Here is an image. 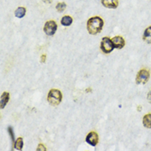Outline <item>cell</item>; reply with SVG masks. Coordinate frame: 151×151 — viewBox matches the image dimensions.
<instances>
[{
    "mask_svg": "<svg viewBox=\"0 0 151 151\" xmlns=\"http://www.w3.org/2000/svg\"><path fill=\"white\" fill-rule=\"evenodd\" d=\"M102 5L107 8L115 9L118 7L119 0H101Z\"/></svg>",
    "mask_w": 151,
    "mask_h": 151,
    "instance_id": "cell-8",
    "label": "cell"
},
{
    "mask_svg": "<svg viewBox=\"0 0 151 151\" xmlns=\"http://www.w3.org/2000/svg\"><path fill=\"white\" fill-rule=\"evenodd\" d=\"M9 99H10V94L7 93V92H4L1 95V101H0V107L1 109H4V107L6 106V105L8 104V102H9Z\"/></svg>",
    "mask_w": 151,
    "mask_h": 151,
    "instance_id": "cell-9",
    "label": "cell"
},
{
    "mask_svg": "<svg viewBox=\"0 0 151 151\" xmlns=\"http://www.w3.org/2000/svg\"><path fill=\"white\" fill-rule=\"evenodd\" d=\"M42 1H43L44 3H45V4H51L53 0H42Z\"/></svg>",
    "mask_w": 151,
    "mask_h": 151,
    "instance_id": "cell-20",
    "label": "cell"
},
{
    "mask_svg": "<svg viewBox=\"0 0 151 151\" xmlns=\"http://www.w3.org/2000/svg\"><path fill=\"white\" fill-rule=\"evenodd\" d=\"M13 148L17 149V150H22L23 148V139L22 137H19L16 139L15 143L13 145Z\"/></svg>",
    "mask_w": 151,
    "mask_h": 151,
    "instance_id": "cell-14",
    "label": "cell"
},
{
    "mask_svg": "<svg viewBox=\"0 0 151 151\" xmlns=\"http://www.w3.org/2000/svg\"><path fill=\"white\" fill-rule=\"evenodd\" d=\"M66 8V4L62 2V3H58V4L56 5V9L59 12H63Z\"/></svg>",
    "mask_w": 151,
    "mask_h": 151,
    "instance_id": "cell-15",
    "label": "cell"
},
{
    "mask_svg": "<svg viewBox=\"0 0 151 151\" xmlns=\"http://www.w3.org/2000/svg\"><path fill=\"white\" fill-rule=\"evenodd\" d=\"M8 131L9 133V135L11 137V139H12V145H14L15 143V139H14V131H13V129H12V127H9L8 128ZM13 148V147H12Z\"/></svg>",
    "mask_w": 151,
    "mask_h": 151,
    "instance_id": "cell-16",
    "label": "cell"
},
{
    "mask_svg": "<svg viewBox=\"0 0 151 151\" xmlns=\"http://www.w3.org/2000/svg\"><path fill=\"white\" fill-rule=\"evenodd\" d=\"M25 14H26V8L23 7H19L15 11V16L17 18H22L25 16Z\"/></svg>",
    "mask_w": 151,
    "mask_h": 151,
    "instance_id": "cell-13",
    "label": "cell"
},
{
    "mask_svg": "<svg viewBox=\"0 0 151 151\" xmlns=\"http://www.w3.org/2000/svg\"><path fill=\"white\" fill-rule=\"evenodd\" d=\"M44 32L47 35V36H53L55 35V33L57 31V24L56 22L53 20L47 21L45 23V26H44Z\"/></svg>",
    "mask_w": 151,
    "mask_h": 151,
    "instance_id": "cell-5",
    "label": "cell"
},
{
    "mask_svg": "<svg viewBox=\"0 0 151 151\" xmlns=\"http://www.w3.org/2000/svg\"><path fill=\"white\" fill-rule=\"evenodd\" d=\"M45 60H46V55H42L41 56V63H45Z\"/></svg>",
    "mask_w": 151,
    "mask_h": 151,
    "instance_id": "cell-18",
    "label": "cell"
},
{
    "mask_svg": "<svg viewBox=\"0 0 151 151\" xmlns=\"http://www.w3.org/2000/svg\"><path fill=\"white\" fill-rule=\"evenodd\" d=\"M144 127L148 129H151V113L146 114L143 117Z\"/></svg>",
    "mask_w": 151,
    "mask_h": 151,
    "instance_id": "cell-11",
    "label": "cell"
},
{
    "mask_svg": "<svg viewBox=\"0 0 151 151\" xmlns=\"http://www.w3.org/2000/svg\"><path fill=\"white\" fill-rule=\"evenodd\" d=\"M104 25V22L100 17L95 16L89 18L87 22V29L91 35H97L101 32Z\"/></svg>",
    "mask_w": 151,
    "mask_h": 151,
    "instance_id": "cell-1",
    "label": "cell"
},
{
    "mask_svg": "<svg viewBox=\"0 0 151 151\" xmlns=\"http://www.w3.org/2000/svg\"><path fill=\"white\" fill-rule=\"evenodd\" d=\"M112 43H113V45L116 49H122L123 47L126 45V42H125V40L121 36H116V37H114L112 39Z\"/></svg>",
    "mask_w": 151,
    "mask_h": 151,
    "instance_id": "cell-7",
    "label": "cell"
},
{
    "mask_svg": "<svg viewBox=\"0 0 151 151\" xmlns=\"http://www.w3.org/2000/svg\"><path fill=\"white\" fill-rule=\"evenodd\" d=\"M150 76V74L149 70H145V69L139 70L136 75L135 82L137 84H145L149 81Z\"/></svg>",
    "mask_w": 151,
    "mask_h": 151,
    "instance_id": "cell-4",
    "label": "cell"
},
{
    "mask_svg": "<svg viewBox=\"0 0 151 151\" xmlns=\"http://www.w3.org/2000/svg\"><path fill=\"white\" fill-rule=\"evenodd\" d=\"M143 40L148 44H151V26L145 30L143 35Z\"/></svg>",
    "mask_w": 151,
    "mask_h": 151,
    "instance_id": "cell-10",
    "label": "cell"
},
{
    "mask_svg": "<svg viewBox=\"0 0 151 151\" xmlns=\"http://www.w3.org/2000/svg\"><path fill=\"white\" fill-rule=\"evenodd\" d=\"M37 151H45L46 150V148L45 147V145H42V144H40L39 145H38V147L37 149Z\"/></svg>",
    "mask_w": 151,
    "mask_h": 151,
    "instance_id": "cell-17",
    "label": "cell"
},
{
    "mask_svg": "<svg viewBox=\"0 0 151 151\" xmlns=\"http://www.w3.org/2000/svg\"><path fill=\"white\" fill-rule=\"evenodd\" d=\"M101 50H102V52L105 54L111 53L113 50H114V45L112 43L111 39H110L109 37H103L101 41Z\"/></svg>",
    "mask_w": 151,
    "mask_h": 151,
    "instance_id": "cell-3",
    "label": "cell"
},
{
    "mask_svg": "<svg viewBox=\"0 0 151 151\" xmlns=\"http://www.w3.org/2000/svg\"><path fill=\"white\" fill-rule=\"evenodd\" d=\"M147 99H148V101L150 102V104H151V91H150V93H148Z\"/></svg>",
    "mask_w": 151,
    "mask_h": 151,
    "instance_id": "cell-19",
    "label": "cell"
},
{
    "mask_svg": "<svg viewBox=\"0 0 151 151\" xmlns=\"http://www.w3.org/2000/svg\"><path fill=\"white\" fill-rule=\"evenodd\" d=\"M62 93L59 89H50L47 95V101L52 106H57L62 101Z\"/></svg>",
    "mask_w": 151,
    "mask_h": 151,
    "instance_id": "cell-2",
    "label": "cell"
},
{
    "mask_svg": "<svg viewBox=\"0 0 151 151\" xmlns=\"http://www.w3.org/2000/svg\"><path fill=\"white\" fill-rule=\"evenodd\" d=\"M86 142L89 144L91 146L95 147L98 143V135L97 132L95 131H91L89 132L87 137H86Z\"/></svg>",
    "mask_w": 151,
    "mask_h": 151,
    "instance_id": "cell-6",
    "label": "cell"
},
{
    "mask_svg": "<svg viewBox=\"0 0 151 151\" xmlns=\"http://www.w3.org/2000/svg\"><path fill=\"white\" fill-rule=\"evenodd\" d=\"M61 24L63 26H65V27H69L70 25L72 24V22H73V19H72V17L70 16H68V15H66V16H64L62 17L61 19Z\"/></svg>",
    "mask_w": 151,
    "mask_h": 151,
    "instance_id": "cell-12",
    "label": "cell"
}]
</instances>
